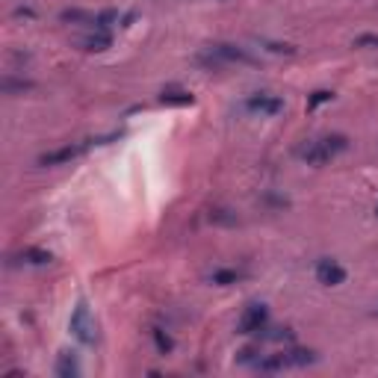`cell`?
I'll return each mask as SVG.
<instances>
[{
  "instance_id": "cell-1",
  "label": "cell",
  "mask_w": 378,
  "mask_h": 378,
  "mask_svg": "<svg viewBox=\"0 0 378 378\" xmlns=\"http://www.w3.org/2000/svg\"><path fill=\"white\" fill-rule=\"evenodd\" d=\"M349 148V139L343 133H331V136H319L310 139L307 145L298 148V160H305L307 165H325Z\"/></svg>"
},
{
  "instance_id": "cell-2",
  "label": "cell",
  "mask_w": 378,
  "mask_h": 378,
  "mask_svg": "<svg viewBox=\"0 0 378 378\" xmlns=\"http://www.w3.org/2000/svg\"><path fill=\"white\" fill-rule=\"evenodd\" d=\"M71 334L86 343V346H92V343L98 340V322L92 319V314H89V307L80 302L74 307V314H71Z\"/></svg>"
},
{
  "instance_id": "cell-3",
  "label": "cell",
  "mask_w": 378,
  "mask_h": 378,
  "mask_svg": "<svg viewBox=\"0 0 378 378\" xmlns=\"http://www.w3.org/2000/svg\"><path fill=\"white\" fill-rule=\"evenodd\" d=\"M266 319H269V310L266 305H249L240 316V325H237V334H258V331L266 328Z\"/></svg>"
},
{
  "instance_id": "cell-4",
  "label": "cell",
  "mask_w": 378,
  "mask_h": 378,
  "mask_svg": "<svg viewBox=\"0 0 378 378\" xmlns=\"http://www.w3.org/2000/svg\"><path fill=\"white\" fill-rule=\"evenodd\" d=\"M210 51H213L225 65H231V62H237V65H258V60H254L246 48H237V44H228V42L210 44Z\"/></svg>"
},
{
  "instance_id": "cell-5",
  "label": "cell",
  "mask_w": 378,
  "mask_h": 378,
  "mask_svg": "<svg viewBox=\"0 0 378 378\" xmlns=\"http://www.w3.org/2000/svg\"><path fill=\"white\" fill-rule=\"evenodd\" d=\"M246 109H249V113H258V116H278L284 109V101L278 95L258 92V95H251L246 101Z\"/></svg>"
},
{
  "instance_id": "cell-6",
  "label": "cell",
  "mask_w": 378,
  "mask_h": 378,
  "mask_svg": "<svg viewBox=\"0 0 378 378\" xmlns=\"http://www.w3.org/2000/svg\"><path fill=\"white\" fill-rule=\"evenodd\" d=\"M83 154V145H62V148H53L48 154H42V157L36 160L42 169H53V165H65V163H71L74 157H80Z\"/></svg>"
},
{
  "instance_id": "cell-7",
  "label": "cell",
  "mask_w": 378,
  "mask_h": 378,
  "mask_svg": "<svg viewBox=\"0 0 378 378\" xmlns=\"http://www.w3.org/2000/svg\"><path fill=\"white\" fill-rule=\"evenodd\" d=\"M316 278H319V284H325V287H340L343 281H346V269H343L337 260H319L316 263Z\"/></svg>"
},
{
  "instance_id": "cell-8",
  "label": "cell",
  "mask_w": 378,
  "mask_h": 378,
  "mask_svg": "<svg viewBox=\"0 0 378 378\" xmlns=\"http://www.w3.org/2000/svg\"><path fill=\"white\" fill-rule=\"evenodd\" d=\"M12 260L27 263V266H48V263H53V254L44 251V249H36V246H27V249H21L18 254H12Z\"/></svg>"
},
{
  "instance_id": "cell-9",
  "label": "cell",
  "mask_w": 378,
  "mask_h": 378,
  "mask_svg": "<svg viewBox=\"0 0 378 378\" xmlns=\"http://www.w3.org/2000/svg\"><path fill=\"white\" fill-rule=\"evenodd\" d=\"M80 44H83V51L101 53V51H107L109 44H113V39H109V33H104V30H95V33H89V36H83V39H80Z\"/></svg>"
},
{
  "instance_id": "cell-10",
  "label": "cell",
  "mask_w": 378,
  "mask_h": 378,
  "mask_svg": "<svg viewBox=\"0 0 378 378\" xmlns=\"http://www.w3.org/2000/svg\"><path fill=\"white\" fill-rule=\"evenodd\" d=\"M160 101H163V104H169V107H189V104L195 101V98H192V92H186V89L172 86V89H163Z\"/></svg>"
},
{
  "instance_id": "cell-11",
  "label": "cell",
  "mask_w": 378,
  "mask_h": 378,
  "mask_svg": "<svg viewBox=\"0 0 378 378\" xmlns=\"http://www.w3.org/2000/svg\"><path fill=\"white\" fill-rule=\"evenodd\" d=\"M281 358H284L287 366H307V363L316 361V352H310V349H287V352H281Z\"/></svg>"
},
{
  "instance_id": "cell-12",
  "label": "cell",
  "mask_w": 378,
  "mask_h": 378,
  "mask_svg": "<svg viewBox=\"0 0 378 378\" xmlns=\"http://www.w3.org/2000/svg\"><path fill=\"white\" fill-rule=\"evenodd\" d=\"M57 375H62V378H77V375H80V363H77V358L71 352H62L57 358Z\"/></svg>"
},
{
  "instance_id": "cell-13",
  "label": "cell",
  "mask_w": 378,
  "mask_h": 378,
  "mask_svg": "<svg viewBox=\"0 0 378 378\" xmlns=\"http://www.w3.org/2000/svg\"><path fill=\"white\" fill-rule=\"evenodd\" d=\"M242 278V272L237 269H216L213 275H210V284H216V287H231V284H237Z\"/></svg>"
},
{
  "instance_id": "cell-14",
  "label": "cell",
  "mask_w": 378,
  "mask_h": 378,
  "mask_svg": "<svg viewBox=\"0 0 378 378\" xmlns=\"http://www.w3.org/2000/svg\"><path fill=\"white\" fill-rule=\"evenodd\" d=\"M30 89H33L30 80H15L12 74L3 77V95H24V92H30Z\"/></svg>"
},
{
  "instance_id": "cell-15",
  "label": "cell",
  "mask_w": 378,
  "mask_h": 378,
  "mask_svg": "<svg viewBox=\"0 0 378 378\" xmlns=\"http://www.w3.org/2000/svg\"><path fill=\"white\" fill-rule=\"evenodd\" d=\"M151 337H154V346H157V352L160 354H172V349H174V340L165 334L163 328H151Z\"/></svg>"
},
{
  "instance_id": "cell-16",
  "label": "cell",
  "mask_w": 378,
  "mask_h": 378,
  "mask_svg": "<svg viewBox=\"0 0 378 378\" xmlns=\"http://www.w3.org/2000/svg\"><path fill=\"white\" fill-rule=\"evenodd\" d=\"M231 210H222V207H216V210H210V219L213 222H222V225H237V216H228Z\"/></svg>"
},
{
  "instance_id": "cell-17",
  "label": "cell",
  "mask_w": 378,
  "mask_h": 378,
  "mask_svg": "<svg viewBox=\"0 0 378 378\" xmlns=\"http://www.w3.org/2000/svg\"><path fill=\"white\" fill-rule=\"evenodd\" d=\"M263 44H266V51H269V53H287V57H293V53H296V48H293V44H281V42H266V39H263Z\"/></svg>"
},
{
  "instance_id": "cell-18",
  "label": "cell",
  "mask_w": 378,
  "mask_h": 378,
  "mask_svg": "<svg viewBox=\"0 0 378 378\" xmlns=\"http://www.w3.org/2000/svg\"><path fill=\"white\" fill-rule=\"evenodd\" d=\"M331 98H334V95H331V92H328V89H319V92H314V98H310V101H307V109H316L319 104H325V101H331Z\"/></svg>"
},
{
  "instance_id": "cell-19",
  "label": "cell",
  "mask_w": 378,
  "mask_h": 378,
  "mask_svg": "<svg viewBox=\"0 0 378 378\" xmlns=\"http://www.w3.org/2000/svg\"><path fill=\"white\" fill-rule=\"evenodd\" d=\"M358 44H375V48H378V36H361Z\"/></svg>"
},
{
  "instance_id": "cell-20",
  "label": "cell",
  "mask_w": 378,
  "mask_h": 378,
  "mask_svg": "<svg viewBox=\"0 0 378 378\" xmlns=\"http://www.w3.org/2000/svg\"><path fill=\"white\" fill-rule=\"evenodd\" d=\"M375 216H378V207H375Z\"/></svg>"
}]
</instances>
